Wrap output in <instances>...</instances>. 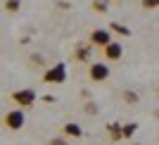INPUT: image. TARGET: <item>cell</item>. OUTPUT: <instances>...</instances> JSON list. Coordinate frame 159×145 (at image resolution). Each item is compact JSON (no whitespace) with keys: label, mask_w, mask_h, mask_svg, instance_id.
<instances>
[{"label":"cell","mask_w":159,"mask_h":145,"mask_svg":"<svg viewBox=\"0 0 159 145\" xmlns=\"http://www.w3.org/2000/svg\"><path fill=\"white\" fill-rule=\"evenodd\" d=\"M24 124H26V114H24V110H7L5 114H2V129L5 131H21L24 129Z\"/></svg>","instance_id":"obj_1"},{"label":"cell","mask_w":159,"mask_h":145,"mask_svg":"<svg viewBox=\"0 0 159 145\" xmlns=\"http://www.w3.org/2000/svg\"><path fill=\"white\" fill-rule=\"evenodd\" d=\"M109 64L107 62H90V64L86 67V76H88V81L90 83H105L107 79H109Z\"/></svg>","instance_id":"obj_2"},{"label":"cell","mask_w":159,"mask_h":145,"mask_svg":"<svg viewBox=\"0 0 159 145\" xmlns=\"http://www.w3.org/2000/svg\"><path fill=\"white\" fill-rule=\"evenodd\" d=\"M10 100H12L19 110L31 107L33 102H36V91H33V88H19V91H12V93H10Z\"/></svg>","instance_id":"obj_3"},{"label":"cell","mask_w":159,"mask_h":145,"mask_svg":"<svg viewBox=\"0 0 159 145\" xmlns=\"http://www.w3.org/2000/svg\"><path fill=\"white\" fill-rule=\"evenodd\" d=\"M88 43L98 50H105L109 43H112V31L109 29H93V31L88 33Z\"/></svg>","instance_id":"obj_4"},{"label":"cell","mask_w":159,"mask_h":145,"mask_svg":"<svg viewBox=\"0 0 159 145\" xmlns=\"http://www.w3.org/2000/svg\"><path fill=\"white\" fill-rule=\"evenodd\" d=\"M100 55H102V62H107V64H112V62H119L121 57H124V45L121 43H116V40H112L109 45L105 48V50H100Z\"/></svg>","instance_id":"obj_5"},{"label":"cell","mask_w":159,"mask_h":145,"mask_svg":"<svg viewBox=\"0 0 159 145\" xmlns=\"http://www.w3.org/2000/svg\"><path fill=\"white\" fill-rule=\"evenodd\" d=\"M66 79V67L64 64H55V67H48L43 72V81L45 83H62Z\"/></svg>","instance_id":"obj_6"},{"label":"cell","mask_w":159,"mask_h":145,"mask_svg":"<svg viewBox=\"0 0 159 145\" xmlns=\"http://www.w3.org/2000/svg\"><path fill=\"white\" fill-rule=\"evenodd\" d=\"M90 43H79L76 50H74V62H79V64H90Z\"/></svg>","instance_id":"obj_7"},{"label":"cell","mask_w":159,"mask_h":145,"mask_svg":"<svg viewBox=\"0 0 159 145\" xmlns=\"http://www.w3.org/2000/svg\"><path fill=\"white\" fill-rule=\"evenodd\" d=\"M62 136H64V138H81V136H83V129H81L79 124H74V121H66V124H62Z\"/></svg>","instance_id":"obj_8"},{"label":"cell","mask_w":159,"mask_h":145,"mask_svg":"<svg viewBox=\"0 0 159 145\" xmlns=\"http://www.w3.org/2000/svg\"><path fill=\"white\" fill-rule=\"evenodd\" d=\"M90 7H93V12L105 14L109 10V0H90Z\"/></svg>","instance_id":"obj_9"},{"label":"cell","mask_w":159,"mask_h":145,"mask_svg":"<svg viewBox=\"0 0 159 145\" xmlns=\"http://www.w3.org/2000/svg\"><path fill=\"white\" fill-rule=\"evenodd\" d=\"M29 67L31 69H40V67H45V57L40 53H33L31 57H29Z\"/></svg>","instance_id":"obj_10"},{"label":"cell","mask_w":159,"mask_h":145,"mask_svg":"<svg viewBox=\"0 0 159 145\" xmlns=\"http://www.w3.org/2000/svg\"><path fill=\"white\" fill-rule=\"evenodd\" d=\"M109 31H112V33H119V36H131V29H128V26H121V24H116V21L109 24Z\"/></svg>","instance_id":"obj_11"},{"label":"cell","mask_w":159,"mask_h":145,"mask_svg":"<svg viewBox=\"0 0 159 145\" xmlns=\"http://www.w3.org/2000/svg\"><path fill=\"white\" fill-rule=\"evenodd\" d=\"M2 10H5V12H10V14H17V12H19V0H5Z\"/></svg>","instance_id":"obj_12"},{"label":"cell","mask_w":159,"mask_h":145,"mask_svg":"<svg viewBox=\"0 0 159 145\" xmlns=\"http://www.w3.org/2000/svg\"><path fill=\"white\" fill-rule=\"evenodd\" d=\"M140 7H143V10H157L159 0H140Z\"/></svg>","instance_id":"obj_13"},{"label":"cell","mask_w":159,"mask_h":145,"mask_svg":"<svg viewBox=\"0 0 159 145\" xmlns=\"http://www.w3.org/2000/svg\"><path fill=\"white\" fill-rule=\"evenodd\" d=\"M48 145H69V138H64V136H55V138H50L48 140Z\"/></svg>","instance_id":"obj_14"},{"label":"cell","mask_w":159,"mask_h":145,"mask_svg":"<svg viewBox=\"0 0 159 145\" xmlns=\"http://www.w3.org/2000/svg\"><path fill=\"white\" fill-rule=\"evenodd\" d=\"M124 98H126V102H138V98H135V93H133V91H126V93H124Z\"/></svg>","instance_id":"obj_15"},{"label":"cell","mask_w":159,"mask_h":145,"mask_svg":"<svg viewBox=\"0 0 159 145\" xmlns=\"http://www.w3.org/2000/svg\"><path fill=\"white\" fill-rule=\"evenodd\" d=\"M112 2H119V0H112Z\"/></svg>","instance_id":"obj_16"}]
</instances>
